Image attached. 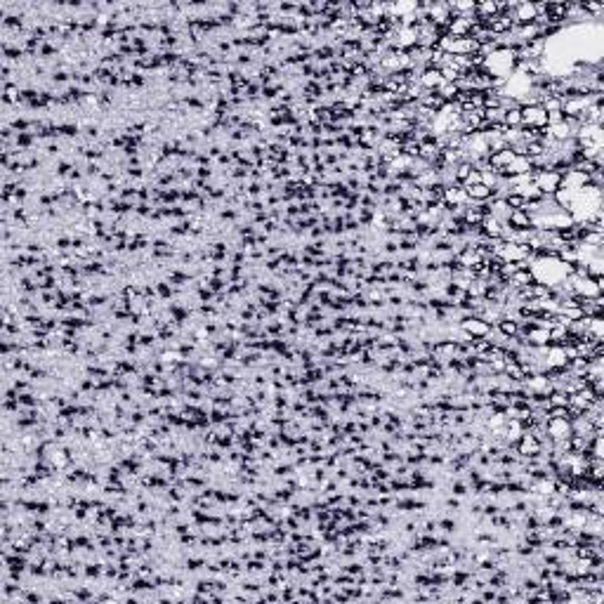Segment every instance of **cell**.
Instances as JSON below:
<instances>
[{
    "label": "cell",
    "mask_w": 604,
    "mask_h": 604,
    "mask_svg": "<svg viewBox=\"0 0 604 604\" xmlns=\"http://www.w3.org/2000/svg\"><path fill=\"white\" fill-rule=\"evenodd\" d=\"M467 196H472V199H477V201H484V199H488V196H491V189H488L486 184L477 182V184L467 186Z\"/></svg>",
    "instance_id": "cell-1"
}]
</instances>
